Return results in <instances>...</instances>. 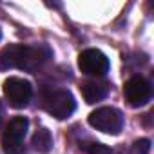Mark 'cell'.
Masks as SVG:
<instances>
[{
    "instance_id": "cell-1",
    "label": "cell",
    "mask_w": 154,
    "mask_h": 154,
    "mask_svg": "<svg viewBox=\"0 0 154 154\" xmlns=\"http://www.w3.org/2000/svg\"><path fill=\"white\" fill-rule=\"evenodd\" d=\"M49 58H51V49L44 44L33 47L11 44L0 51V71H8V69L36 71Z\"/></svg>"
},
{
    "instance_id": "cell-2",
    "label": "cell",
    "mask_w": 154,
    "mask_h": 154,
    "mask_svg": "<svg viewBox=\"0 0 154 154\" xmlns=\"http://www.w3.org/2000/svg\"><path fill=\"white\" fill-rule=\"evenodd\" d=\"M27 127H29V122L24 116H17L9 122L2 138V149L6 154H24L26 150L24 140L27 134Z\"/></svg>"
},
{
    "instance_id": "cell-3",
    "label": "cell",
    "mask_w": 154,
    "mask_h": 154,
    "mask_svg": "<svg viewBox=\"0 0 154 154\" xmlns=\"http://www.w3.org/2000/svg\"><path fill=\"white\" fill-rule=\"evenodd\" d=\"M89 125L105 134H120L123 129V116L114 107H100L89 114Z\"/></svg>"
},
{
    "instance_id": "cell-4",
    "label": "cell",
    "mask_w": 154,
    "mask_h": 154,
    "mask_svg": "<svg viewBox=\"0 0 154 154\" xmlns=\"http://www.w3.org/2000/svg\"><path fill=\"white\" fill-rule=\"evenodd\" d=\"M4 96L9 102L11 107L15 109H24L33 96V87L27 80L18 78V76H11L4 82Z\"/></svg>"
},
{
    "instance_id": "cell-5",
    "label": "cell",
    "mask_w": 154,
    "mask_h": 154,
    "mask_svg": "<svg viewBox=\"0 0 154 154\" xmlns=\"http://www.w3.org/2000/svg\"><path fill=\"white\" fill-rule=\"evenodd\" d=\"M44 107L45 111L54 116L56 120H65L69 118L74 109H76V102H74V96L69 93V91H53L45 100H44Z\"/></svg>"
},
{
    "instance_id": "cell-6",
    "label": "cell",
    "mask_w": 154,
    "mask_h": 154,
    "mask_svg": "<svg viewBox=\"0 0 154 154\" xmlns=\"http://www.w3.org/2000/svg\"><path fill=\"white\" fill-rule=\"evenodd\" d=\"M123 96L131 107H143L150 102L152 87L143 76H132L123 85Z\"/></svg>"
},
{
    "instance_id": "cell-7",
    "label": "cell",
    "mask_w": 154,
    "mask_h": 154,
    "mask_svg": "<svg viewBox=\"0 0 154 154\" xmlns=\"http://www.w3.org/2000/svg\"><path fill=\"white\" fill-rule=\"evenodd\" d=\"M78 67L87 76H103L109 71V58L98 49H85L78 56Z\"/></svg>"
},
{
    "instance_id": "cell-8",
    "label": "cell",
    "mask_w": 154,
    "mask_h": 154,
    "mask_svg": "<svg viewBox=\"0 0 154 154\" xmlns=\"http://www.w3.org/2000/svg\"><path fill=\"white\" fill-rule=\"evenodd\" d=\"M80 91H82V96L87 103H96V102H102L107 96L109 84L102 82V80H87V82L82 84Z\"/></svg>"
},
{
    "instance_id": "cell-9",
    "label": "cell",
    "mask_w": 154,
    "mask_h": 154,
    "mask_svg": "<svg viewBox=\"0 0 154 154\" xmlns=\"http://www.w3.org/2000/svg\"><path fill=\"white\" fill-rule=\"evenodd\" d=\"M33 149L38 154H47L53 149V136L45 127H40L33 136Z\"/></svg>"
},
{
    "instance_id": "cell-10",
    "label": "cell",
    "mask_w": 154,
    "mask_h": 154,
    "mask_svg": "<svg viewBox=\"0 0 154 154\" xmlns=\"http://www.w3.org/2000/svg\"><path fill=\"white\" fill-rule=\"evenodd\" d=\"M150 150V141L147 138H141V140H136L129 150V154H149Z\"/></svg>"
},
{
    "instance_id": "cell-11",
    "label": "cell",
    "mask_w": 154,
    "mask_h": 154,
    "mask_svg": "<svg viewBox=\"0 0 154 154\" xmlns=\"http://www.w3.org/2000/svg\"><path fill=\"white\" fill-rule=\"evenodd\" d=\"M89 154H112V150L102 143H93L89 147Z\"/></svg>"
},
{
    "instance_id": "cell-12",
    "label": "cell",
    "mask_w": 154,
    "mask_h": 154,
    "mask_svg": "<svg viewBox=\"0 0 154 154\" xmlns=\"http://www.w3.org/2000/svg\"><path fill=\"white\" fill-rule=\"evenodd\" d=\"M2 125H4V107H2V102H0V131H2Z\"/></svg>"
},
{
    "instance_id": "cell-13",
    "label": "cell",
    "mask_w": 154,
    "mask_h": 154,
    "mask_svg": "<svg viewBox=\"0 0 154 154\" xmlns=\"http://www.w3.org/2000/svg\"><path fill=\"white\" fill-rule=\"evenodd\" d=\"M0 38H2V31H0Z\"/></svg>"
}]
</instances>
